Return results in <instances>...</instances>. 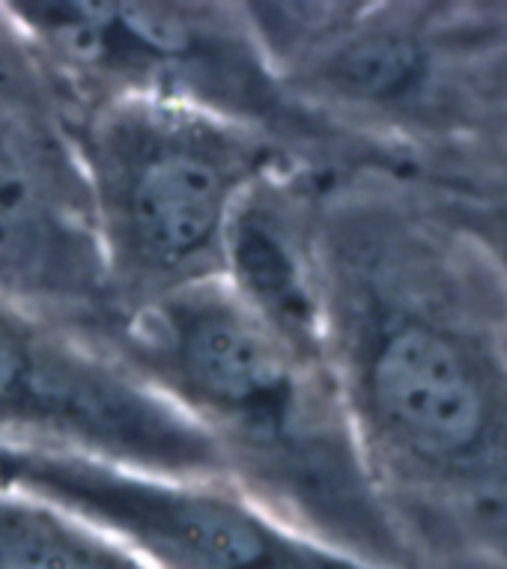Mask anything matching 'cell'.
Instances as JSON below:
<instances>
[{
  "label": "cell",
  "mask_w": 507,
  "mask_h": 569,
  "mask_svg": "<svg viewBox=\"0 0 507 569\" xmlns=\"http://www.w3.org/2000/svg\"><path fill=\"white\" fill-rule=\"evenodd\" d=\"M96 343L212 441L227 483L254 505L314 540L404 569L322 349L284 335L225 278L113 319Z\"/></svg>",
  "instance_id": "obj_1"
},
{
  "label": "cell",
  "mask_w": 507,
  "mask_h": 569,
  "mask_svg": "<svg viewBox=\"0 0 507 569\" xmlns=\"http://www.w3.org/2000/svg\"><path fill=\"white\" fill-rule=\"evenodd\" d=\"M72 140L111 322L225 278L245 197L275 170L310 168L264 131L152 96L72 104Z\"/></svg>",
  "instance_id": "obj_2"
},
{
  "label": "cell",
  "mask_w": 507,
  "mask_h": 569,
  "mask_svg": "<svg viewBox=\"0 0 507 569\" xmlns=\"http://www.w3.org/2000/svg\"><path fill=\"white\" fill-rule=\"evenodd\" d=\"M72 104L152 96L242 122L310 168L338 129L275 78L242 3L3 0ZM322 170V168H320Z\"/></svg>",
  "instance_id": "obj_3"
},
{
  "label": "cell",
  "mask_w": 507,
  "mask_h": 569,
  "mask_svg": "<svg viewBox=\"0 0 507 569\" xmlns=\"http://www.w3.org/2000/svg\"><path fill=\"white\" fill-rule=\"evenodd\" d=\"M0 301L84 337L111 322L72 108L0 3Z\"/></svg>",
  "instance_id": "obj_4"
},
{
  "label": "cell",
  "mask_w": 507,
  "mask_h": 569,
  "mask_svg": "<svg viewBox=\"0 0 507 569\" xmlns=\"http://www.w3.org/2000/svg\"><path fill=\"white\" fill-rule=\"evenodd\" d=\"M0 489L78 516L152 569H395L296 531L221 480L0 445Z\"/></svg>",
  "instance_id": "obj_5"
},
{
  "label": "cell",
  "mask_w": 507,
  "mask_h": 569,
  "mask_svg": "<svg viewBox=\"0 0 507 569\" xmlns=\"http://www.w3.org/2000/svg\"><path fill=\"white\" fill-rule=\"evenodd\" d=\"M0 445L221 480L212 441L108 349L0 301Z\"/></svg>",
  "instance_id": "obj_6"
},
{
  "label": "cell",
  "mask_w": 507,
  "mask_h": 569,
  "mask_svg": "<svg viewBox=\"0 0 507 569\" xmlns=\"http://www.w3.org/2000/svg\"><path fill=\"white\" fill-rule=\"evenodd\" d=\"M0 569H152L108 533L30 495L0 489Z\"/></svg>",
  "instance_id": "obj_7"
}]
</instances>
